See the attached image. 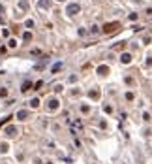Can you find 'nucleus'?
Returning <instances> with one entry per match:
<instances>
[{"label": "nucleus", "instance_id": "obj_1", "mask_svg": "<svg viewBox=\"0 0 152 164\" xmlns=\"http://www.w3.org/2000/svg\"><path fill=\"white\" fill-rule=\"evenodd\" d=\"M118 28H120V23H107V25L103 27V32H105V34H111V32H116Z\"/></svg>", "mask_w": 152, "mask_h": 164}, {"label": "nucleus", "instance_id": "obj_2", "mask_svg": "<svg viewBox=\"0 0 152 164\" xmlns=\"http://www.w3.org/2000/svg\"><path fill=\"white\" fill-rule=\"evenodd\" d=\"M79 11H81V6H79V4H70L66 8V13L68 15H77Z\"/></svg>", "mask_w": 152, "mask_h": 164}, {"label": "nucleus", "instance_id": "obj_3", "mask_svg": "<svg viewBox=\"0 0 152 164\" xmlns=\"http://www.w3.org/2000/svg\"><path fill=\"white\" fill-rule=\"evenodd\" d=\"M47 104H49V109H57L58 108V100L57 98H49V102H47Z\"/></svg>", "mask_w": 152, "mask_h": 164}, {"label": "nucleus", "instance_id": "obj_4", "mask_svg": "<svg viewBox=\"0 0 152 164\" xmlns=\"http://www.w3.org/2000/svg\"><path fill=\"white\" fill-rule=\"evenodd\" d=\"M39 8H45V10H47V8H49L51 6V0H39V4H38Z\"/></svg>", "mask_w": 152, "mask_h": 164}, {"label": "nucleus", "instance_id": "obj_5", "mask_svg": "<svg viewBox=\"0 0 152 164\" xmlns=\"http://www.w3.org/2000/svg\"><path fill=\"white\" fill-rule=\"evenodd\" d=\"M130 60H132V57H130L128 53H124V55H122V62H124V64H128Z\"/></svg>", "mask_w": 152, "mask_h": 164}, {"label": "nucleus", "instance_id": "obj_6", "mask_svg": "<svg viewBox=\"0 0 152 164\" xmlns=\"http://www.w3.org/2000/svg\"><path fill=\"white\" fill-rule=\"evenodd\" d=\"M26 115H28V111H25V109H23V111H19V113H17V117H19V119H25Z\"/></svg>", "mask_w": 152, "mask_h": 164}, {"label": "nucleus", "instance_id": "obj_7", "mask_svg": "<svg viewBox=\"0 0 152 164\" xmlns=\"http://www.w3.org/2000/svg\"><path fill=\"white\" fill-rule=\"evenodd\" d=\"M98 72H100V74H107V66H100Z\"/></svg>", "mask_w": 152, "mask_h": 164}, {"label": "nucleus", "instance_id": "obj_8", "mask_svg": "<svg viewBox=\"0 0 152 164\" xmlns=\"http://www.w3.org/2000/svg\"><path fill=\"white\" fill-rule=\"evenodd\" d=\"M38 104H39V100H38V98H34V100L30 102V106H32V108H38Z\"/></svg>", "mask_w": 152, "mask_h": 164}, {"label": "nucleus", "instance_id": "obj_9", "mask_svg": "<svg viewBox=\"0 0 152 164\" xmlns=\"http://www.w3.org/2000/svg\"><path fill=\"white\" fill-rule=\"evenodd\" d=\"M28 89H30V81H26L25 85H23V91H28Z\"/></svg>", "mask_w": 152, "mask_h": 164}, {"label": "nucleus", "instance_id": "obj_10", "mask_svg": "<svg viewBox=\"0 0 152 164\" xmlns=\"http://www.w3.org/2000/svg\"><path fill=\"white\" fill-rule=\"evenodd\" d=\"M30 38H32V36H30V34H28V32H26V34H25V36H23V40H25V42H28V40H30Z\"/></svg>", "mask_w": 152, "mask_h": 164}, {"label": "nucleus", "instance_id": "obj_11", "mask_svg": "<svg viewBox=\"0 0 152 164\" xmlns=\"http://www.w3.org/2000/svg\"><path fill=\"white\" fill-rule=\"evenodd\" d=\"M58 2H64V0H58Z\"/></svg>", "mask_w": 152, "mask_h": 164}]
</instances>
